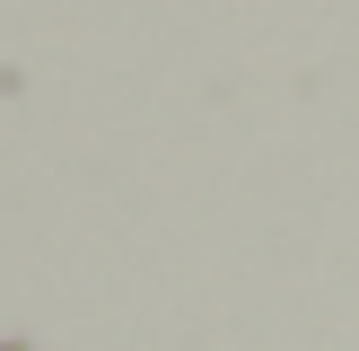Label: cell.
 <instances>
[{
    "instance_id": "cell-1",
    "label": "cell",
    "mask_w": 359,
    "mask_h": 351,
    "mask_svg": "<svg viewBox=\"0 0 359 351\" xmlns=\"http://www.w3.org/2000/svg\"><path fill=\"white\" fill-rule=\"evenodd\" d=\"M0 351H9V343H0Z\"/></svg>"
}]
</instances>
